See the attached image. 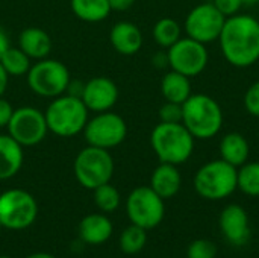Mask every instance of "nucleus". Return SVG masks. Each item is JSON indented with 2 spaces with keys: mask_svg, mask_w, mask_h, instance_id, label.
Listing matches in <instances>:
<instances>
[{
  "mask_svg": "<svg viewBox=\"0 0 259 258\" xmlns=\"http://www.w3.org/2000/svg\"><path fill=\"white\" fill-rule=\"evenodd\" d=\"M26 258H56V257H53V255H50V254L38 252V254H32V255H29V257H26Z\"/></svg>",
  "mask_w": 259,
  "mask_h": 258,
  "instance_id": "4c0bfd02",
  "label": "nucleus"
},
{
  "mask_svg": "<svg viewBox=\"0 0 259 258\" xmlns=\"http://www.w3.org/2000/svg\"><path fill=\"white\" fill-rule=\"evenodd\" d=\"M191 78L170 70L164 75L161 81V93L167 102L184 103L193 93H191Z\"/></svg>",
  "mask_w": 259,
  "mask_h": 258,
  "instance_id": "4be33fe9",
  "label": "nucleus"
},
{
  "mask_svg": "<svg viewBox=\"0 0 259 258\" xmlns=\"http://www.w3.org/2000/svg\"><path fill=\"white\" fill-rule=\"evenodd\" d=\"M83 134L88 146L109 151L124 141L127 135V125L121 116L111 111H103L97 113L96 117L87 122Z\"/></svg>",
  "mask_w": 259,
  "mask_h": 258,
  "instance_id": "9d476101",
  "label": "nucleus"
},
{
  "mask_svg": "<svg viewBox=\"0 0 259 258\" xmlns=\"http://www.w3.org/2000/svg\"><path fill=\"white\" fill-rule=\"evenodd\" d=\"M12 113H14L12 105L6 99L0 97V128L8 126V123H9V120L12 117Z\"/></svg>",
  "mask_w": 259,
  "mask_h": 258,
  "instance_id": "473e14b6",
  "label": "nucleus"
},
{
  "mask_svg": "<svg viewBox=\"0 0 259 258\" xmlns=\"http://www.w3.org/2000/svg\"><path fill=\"white\" fill-rule=\"evenodd\" d=\"M212 5L228 18L241 11L243 0H212Z\"/></svg>",
  "mask_w": 259,
  "mask_h": 258,
  "instance_id": "2f4dec72",
  "label": "nucleus"
},
{
  "mask_svg": "<svg viewBox=\"0 0 259 258\" xmlns=\"http://www.w3.org/2000/svg\"><path fill=\"white\" fill-rule=\"evenodd\" d=\"M223 120L220 103L208 94H191L182 103V125L196 140L215 137L222 131Z\"/></svg>",
  "mask_w": 259,
  "mask_h": 258,
  "instance_id": "f03ea898",
  "label": "nucleus"
},
{
  "mask_svg": "<svg viewBox=\"0 0 259 258\" xmlns=\"http://www.w3.org/2000/svg\"><path fill=\"white\" fill-rule=\"evenodd\" d=\"M147 242V234L146 230L138 227V225H131L127 227L120 237V248L124 254L127 255H134L143 251V248L146 246Z\"/></svg>",
  "mask_w": 259,
  "mask_h": 258,
  "instance_id": "bb28decb",
  "label": "nucleus"
},
{
  "mask_svg": "<svg viewBox=\"0 0 259 258\" xmlns=\"http://www.w3.org/2000/svg\"><path fill=\"white\" fill-rule=\"evenodd\" d=\"M8 81H9V75L6 73V70L3 68V65L0 64V97H3L6 87H8Z\"/></svg>",
  "mask_w": 259,
  "mask_h": 258,
  "instance_id": "c9c22d12",
  "label": "nucleus"
},
{
  "mask_svg": "<svg viewBox=\"0 0 259 258\" xmlns=\"http://www.w3.org/2000/svg\"><path fill=\"white\" fill-rule=\"evenodd\" d=\"M71 9L77 18L88 23L102 21L111 12L108 0H71Z\"/></svg>",
  "mask_w": 259,
  "mask_h": 258,
  "instance_id": "5701e85b",
  "label": "nucleus"
},
{
  "mask_svg": "<svg viewBox=\"0 0 259 258\" xmlns=\"http://www.w3.org/2000/svg\"><path fill=\"white\" fill-rule=\"evenodd\" d=\"M153 38H155L156 44H159L164 49H168L179 38H182L181 24L176 20L170 18V17L161 18L153 26Z\"/></svg>",
  "mask_w": 259,
  "mask_h": 258,
  "instance_id": "b1692460",
  "label": "nucleus"
},
{
  "mask_svg": "<svg viewBox=\"0 0 259 258\" xmlns=\"http://www.w3.org/2000/svg\"><path fill=\"white\" fill-rule=\"evenodd\" d=\"M220 231L234 246H243L250 239V225L247 211L237 204L228 205L219 219Z\"/></svg>",
  "mask_w": 259,
  "mask_h": 258,
  "instance_id": "2eb2a0df",
  "label": "nucleus"
},
{
  "mask_svg": "<svg viewBox=\"0 0 259 258\" xmlns=\"http://www.w3.org/2000/svg\"><path fill=\"white\" fill-rule=\"evenodd\" d=\"M112 234V222L105 214H88L79 224V236L88 245H102Z\"/></svg>",
  "mask_w": 259,
  "mask_h": 258,
  "instance_id": "412c9836",
  "label": "nucleus"
},
{
  "mask_svg": "<svg viewBox=\"0 0 259 258\" xmlns=\"http://www.w3.org/2000/svg\"><path fill=\"white\" fill-rule=\"evenodd\" d=\"M23 146L9 134L0 135V181L15 176L23 166Z\"/></svg>",
  "mask_w": 259,
  "mask_h": 258,
  "instance_id": "6ab92c4d",
  "label": "nucleus"
},
{
  "mask_svg": "<svg viewBox=\"0 0 259 258\" xmlns=\"http://www.w3.org/2000/svg\"><path fill=\"white\" fill-rule=\"evenodd\" d=\"M9 47H11L9 38H8V35H6V32L0 27V59H2L3 53H5Z\"/></svg>",
  "mask_w": 259,
  "mask_h": 258,
  "instance_id": "e433bc0d",
  "label": "nucleus"
},
{
  "mask_svg": "<svg viewBox=\"0 0 259 258\" xmlns=\"http://www.w3.org/2000/svg\"><path fill=\"white\" fill-rule=\"evenodd\" d=\"M159 120L164 123H182V103L165 100L159 108Z\"/></svg>",
  "mask_w": 259,
  "mask_h": 258,
  "instance_id": "c756f323",
  "label": "nucleus"
},
{
  "mask_svg": "<svg viewBox=\"0 0 259 258\" xmlns=\"http://www.w3.org/2000/svg\"><path fill=\"white\" fill-rule=\"evenodd\" d=\"M73 169L79 184L85 189L94 190L111 181L114 175V160L109 151L88 146L77 154Z\"/></svg>",
  "mask_w": 259,
  "mask_h": 258,
  "instance_id": "423d86ee",
  "label": "nucleus"
},
{
  "mask_svg": "<svg viewBox=\"0 0 259 258\" xmlns=\"http://www.w3.org/2000/svg\"><path fill=\"white\" fill-rule=\"evenodd\" d=\"M153 64H155L158 68L168 67V56H167V52H165V53L159 52L158 55H155V56H153Z\"/></svg>",
  "mask_w": 259,
  "mask_h": 258,
  "instance_id": "f704fd0d",
  "label": "nucleus"
},
{
  "mask_svg": "<svg viewBox=\"0 0 259 258\" xmlns=\"http://www.w3.org/2000/svg\"><path fill=\"white\" fill-rule=\"evenodd\" d=\"M94 202L97 208L103 213H112L120 205V193L109 182L102 184L97 189H94Z\"/></svg>",
  "mask_w": 259,
  "mask_h": 258,
  "instance_id": "cd10ccee",
  "label": "nucleus"
},
{
  "mask_svg": "<svg viewBox=\"0 0 259 258\" xmlns=\"http://www.w3.org/2000/svg\"><path fill=\"white\" fill-rule=\"evenodd\" d=\"M219 43L231 65L237 68L253 65L259 61V20L246 14L228 17Z\"/></svg>",
  "mask_w": 259,
  "mask_h": 258,
  "instance_id": "f257e3e1",
  "label": "nucleus"
},
{
  "mask_svg": "<svg viewBox=\"0 0 259 258\" xmlns=\"http://www.w3.org/2000/svg\"><path fill=\"white\" fill-rule=\"evenodd\" d=\"M0 64L3 65V68L6 70L9 76L18 78V76L27 75L30 68V58L20 47H9L3 53Z\"/></svg>",
  "mask_w": 259,
  "mask_h": 258,
  "instance_id": "393cba45",
  "label": "nucleus"
},
{
  "mask_svg": "<svg viewBox=\"0 0 259 258\" xmlns=\"http://www.w3.org/2000/svg\"><path fill=\"white\" fill-rule=\"evenodd\" d=\"M219 152H220L222 160H225L226 163H229V164H232L234 167L238 169V167H241L243 164H246L249 161L250 144H249L247 138L243 134H240V132H228L220 140Z\"/></svg>",
  "mask_w": 259,
  "mask_h": 258,
  "instance_id": "a211bd4d",
  "label": "nucleus"
},
{
  "mask_svg": "<svg viewBox=\"0 0 259 258\" xmlns=\"http://www.w3.org/2000/svg\"><path fill=\"white\" fill-rule=\"evenodd\" d=\"M36 214L38 205L30 193L12 189L0 195V225L6 230H26L35 222Z\"/></svg>",
  "mask_w": 259,
  "mask_h": 258,
  "instance_id": "6e6552de",
  "label": "nucleus"
},
{
  "mask_svg": "<svg viewBox=\"0 0 259 258\" xmlns=\"http://www.w3.org/2000/svg\"><path fill=\"white\" fill-rule=\"evenodd\" d=\"M168 67L188 78L200 75L209 61L206 44L199 43L190 36L179 38L171 47L167 49Z\"/></svg>",
  "mask_w": 259,
  "mask_h": 258,
  "instance_id": "9b49d317",
  "label": "nucleus"
},
{
  "mask_svg": "<svg viewBox=\"0 0 259 258\" xmlns=\"http://www.w3.org/2000/svg\"><path fill=\"white\" fill-rule=\"evenodd\" d=\"M243 102H244L246 111H247L250 116L258 117L259 119V81L253 82V84L247 88Z\"/></svg>",
  "mask_w": 259,
  "mask_h": 258,
  "instance_id": "7c9ffc66",
  "label": "nucleus"
},
{
  "mask_svg": "<svg viewBox=\"0 0 259 258\" xmlns=\"http://www.w3.org/2000/svg\"><path fill=\"white\" fill-rule=\"evenodd\" d=\"M70 71L61 61L39 59L27 71L29 88L41 97H58L64 94L70 84Z\"/></svg>",
  "mask_w": 259,
  "mask_h": 258,
  "instance_id": "0eeeda50",
  "label": "nucleus"
},
{
  "mask_svg": "<svg viewBox=\"0 0 259 258\" xmlns=\"http://www.w3.org/2000/svg\"><path fill=\"white\" fill-rule=\"evenodd\" d=\"M225 21L226 17L212 5V2H206L194 6L188 12L184 26L187 36L199 43L209 44L212 41H219Z\"/></svg>",
  "mask_w": 259,
  "mask_h": 258,
  "instance_id": "ddd939ff",
  "label": "nucleus"
},
{
  "mask_svg": "<svg viewBox=\"0 0 259 258\" xmlns=\"http://www.w3.org/2000/svg\"><path fill=\"white\" fill-rule=\"evenodd\" d=\"M6 128L8 134L23 148L41 143L49 132L44 113L33 106H21L14 109Z\"/></svg>",
  "mask_w": 259,
  "mask_h": 258,
  "instance_id": "f8f14e48",
  "label": "nucleus"
},
{
  "mask_svg": "<svg viewBox=\"0 0 259 258\" xmlns=\"http://www.w3.org/2000/svg\"><path fill=\"white\" fill-rule=\"evenodd\" d=\"M111 11H127L134 6L135 0H108Z\"/></svg>",
  "mask_w": 259,
  "mask_h": 258,
  "instance_id": "72a5a7b5",
  "label": "nucleus"
},
{
  "mask_svg": "<svg viewBox=\"0 0 259 258\" xmlns=\"http://www.w3.org/2000/svg\"><path fill=\"white\" fill-rule=\"evenodd\" d=\"M44 116L50 132L70 138L83 132L88 122V108L80 97L61 94L49 103Z\"/></svg>",
  "mask_w": 259,
  "mask_h": 258,
  "instance_id": "20e7f679",
  "label": "nucleus"
},
{
  "mask_svg": "<svg viewBox=\"0 0 259 258\" xmlns=\"http://www.w3.org/2000/svg\"><path fill=\"white\" fill-rule=\"evenodd\" d=\"M18 47L29 56L35 59H44L52 50L50 35L39 27H26L18 36Z\"/></svg>",
  "mask_w": 259,
  "mask_h": 258,
  "instance_id": "aec40b11",
  "label": "nucleus"
},
{
  "mask_svg": "<svg viewBox=\"0 0 259 258\" xmlns=\"http://www.w3.org/2000/svg\"><path fill=\"white\" fill-rule=\"evenodd\" d=\"M126 211L134 225L141 228H156L165 214L164 199L152 190V187H137L131 192L126 202Z\"/></svg>",
  "mask_w": 259,
  "mask_h": 258,
  "instance_id": "1a4fd4ad",
  "label": "nucleus"
},
{
  "mask_svg": "<svg viewBox=\"0 0 259 258\" xmlns=\"http://www.w3.org/2000/svg\"><path fill=\"white\" fill-rule=\"evenodd\" d=\"M238 169L225 160H212L203 164L194 175V190L199 196L209 201L229 198L237 189Z\"/></svg>",
  "mask_w": 259,
  "mask_h": 258,
  "instance_id": "39448f33",
  "label": "nucleus"
},
{
  "mask_svg": "<svg viewBox=\"0 0 259 258\" xmlns=\"http://www.w3.org/2000/svg\"><path fill=\"white\" fill-rule=\"evenodd\" d=\"M217 257V246L208 239H199L194 240L188 249L187 258H215Z\"/></svg>",
  "mask_w": 259,
  "mask_h": 258,
  "instance_id": "c85d7f7f",
  "label": "nucleus"
},
{
  "mask_svg": "<svg viewBox=\"0 0 259 258\" xmlns=\"http://www.w3.org/2000/svg\"><path fill=\"white\" fill-rule=\"evenodd\" d=\"M259 5V0H243V6H256Z\"/></svg>",
  "mask_w": 259,
  "mask_h": 258,
  "instance_id": "58836bf2",
  "label": "nucleus"
},
{
  "mask_svg": "<svg viewBox=\"0 0 259 258\" xmlns=\"http://www.w3.org/2000/svg\"><path fill=\"white\" fill-rule=\"evenodd\" d=\"M237 184L238 189L252 198L259 196V163H246L241 167H238L237 173Z\"/></svg>",
  "mask_w": 259,
  "mask_h": 258,
  "instance_id": "a878e982",
  "label": "nucleus"
},
{
  "mask_svg": "<svg viewBox=\"0 0 259 258\" xmlns=\"http://www.w3.org/2000/svg\"><path fill=\"white\" fill-rule=\"evenodd\" d=\"M82 102L88 108V111L103 113L109 111L118 99V88L114 81L105 76L93 78L87 84H83Z\"/></svg>",
  "mask_w": 259,
  "mask_h": 258,
  "instance_id": "4468645a",
  "label": "nucleus"
},
{
  "mask_svg": "<svg viewBox=\"0 0 259 258\" xmlns=\"http://www.w3.org/2000/svg\"><path fill=\"white\" fill-rule=\"evenodd\" d=\"M182 186V176L175 164L161 163L152 173L150 187L155 193H158L162 199H170L176 196Z\"/></svg>",
  "mask_w": 259,
  "mask_h": 258,
  "instance_id": "f3484780",
  "label": "nucleus"
},
{
  "mask_svg": "<svg viewBox=\"0 0 259 258\" xmlns=\"http://www.w3.org/2000/svg\"><path fill=\"white\" fill-rule=\"evenodd\" d=\"M196 138L182 123H164L159 122L152 134L150 144L161 163L184 164L194 152Z\"/></svg>",
  "mask_w": 259,
  "mask_h": 258,
  "instance_id": "7ed1b4c3",
  "label": "nucleus"
},
{
  "mask_svg": "<svg viewBox=\"0 0 259 258\" xmlns=\"http://www.w3.org/2000/svg\"><path fill=\"white\" fill-rule=\"evenodd\" d=\"M109 41L115 52L124 56H131L138 53L143 47V33L140 27L132 21H118L109 32Z\"/></svg>",
  "mask_w": 259,
  "mask_h": 258,
  "instance_id": "dca6fc26",
  "label": "nucleus"
},
{
  "mask_svg": "<svg viewBox=\"0 0 259 258\" xmlns=\"http://www.w3.org/2000/svg\"><path fill=\"white\" fill-rule=\"evenodd\" d=\"M0 258H9V257H6V255H0Z\"/></svg>",
  "mask_w": 259,
  "mask_h": 258,
  "instance_id": "ea45409f",
  "label": "nucleus"
}]
</instances>
